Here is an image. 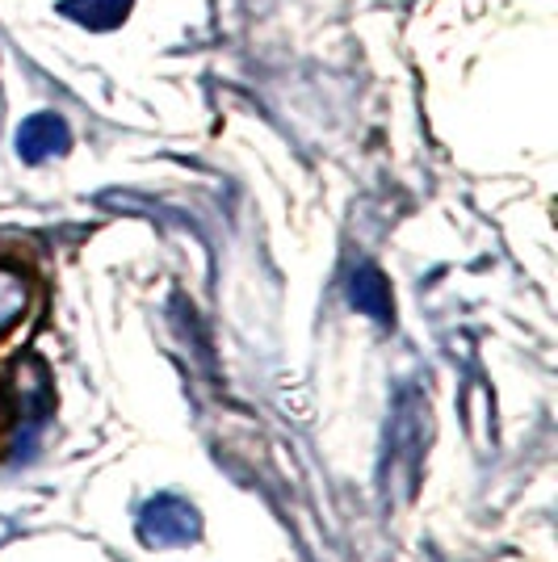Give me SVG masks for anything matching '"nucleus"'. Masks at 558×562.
Masks as SVG:
<instances>
[{
    "label": "nucleus",
    "instance_id": "obj_1",
    "mask_svg": "<svg viewBox=\"0 0 558 562\" xmlns=\"http://www.w3.org/2000/svg\"><path fill=\"white\" fill-rule=\"evenodd\" d=\"M202 533V516L198 508L181 499V495H156L147 499L140 513V538L156 550L168 546H189V541Z\"/></svg>",
    "mask_w": 558,
    "mask_h": 562
},
{
    "label": "nucleus",
    "instance_id": "obj_2",
    "mask_svg": "<svg viewBox=\"0 0 558 562\" xmlns=\"http://www.w3.org/2000/svg\"><path fill=\"white\" fill-rule=\"evenodd\" d=\"M68 122L59 114H34L22 122V131H18V156H22L25 165H43L51 156H64L68 151Z\"/></svg>",
    "mask_w": 558,
    "mask_h": 562
},
{
    "label": "nucleus",
    "instance_id": "obj_3",
    "mask_svg": "<svg viewBox=\"0 0 558 562\" xmlns=\"http://www.w3.org/2000/svg\"><path fill=\"white\" fill-rule=\"evenodd\" d=\"M349 303L361 311V315H370L378 324H391V315H395V306H391V285L387 278L373 269V265H357L349 273Z\"/></svg>",
    "mask_w": 558,
    "mask_h": 562
},
{
    "label": "nucleus",
    "instance_id": "obj_4",
    "mask_svg": "<svg viewBox=\"0 0 558 562\" xmlns=\"http://www.w3.org/2000/svg\"><path fill=\"white\" fill-rule=\"evenodd\" d=\"M18 395H22V412L30 424H43L51 416V386H47V370H43V361L38 357H25L18 361Z\"/></svg>",
    "mask_w": 558,
    "mask_h": 562
},
{
    "label": "nucleus",
    "instance_id": "obj_5",
    "mask_svg": "<svg viewBox=\"0 0 558 562\" xmlns=\"http://www.w3.org/2000/svg\"><path fill=\"white\" fill-rule=\"evenodd\" d=\"M126 9H131V0H68L64 4L71 22L89 25V30H110L126 18Z\"/></svg>",
    "mask_w": 558,
    "mask_h": 562
},
{
    "label": "nucleus",
    "instance_id": "obj_6",
    "mask_svg": "<svg viewBox=\"0 0 558 562\" xmlns=\"http://www.w3.org/2000/svg\"><path fill=\"white\" fill-rule=\"evenodd\" d=\"M25 311V281L9 269H0V331L13 328Z\"/></svg>",
    "mask_w": 558,
    "mask_h": 562
}]
</instances>
